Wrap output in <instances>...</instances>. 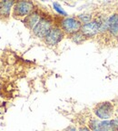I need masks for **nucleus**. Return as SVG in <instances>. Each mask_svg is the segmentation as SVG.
Returning a JSON list of instances; mask_svg holds the SVG:
<instances>
[{
    "mask_svg": "<svg viewBox=\"0 0 118 131\" xmlns=\"http://www.w3.org/2000/svg\"><path fill=\"white\" fill-rule=\"evenodd\" d=\"M80 22L82 23V25H86L90 23L91 21H93V16L92 14H87V13H85V14H81L76 17Z\"/></svg>",
    "mask_w": 118,
    "mask_h": 131,
    "instance_id": "11",
    "label": "nucleus"
},
{
    "mask_svg": "<svg viewBox=\"0 0 118 131\" xmlns=\"http://www.w3.org/2000/svg\"><path fill=\"white\" fill-rule=\"evenodd\" d=\"M53 7L59 15H61V16H65V17H66L67 13L64 10L63 8H62V6H61V5H60V4H58V3H56V2L53 3Z\"/></svg>",
    "mask_w": 118,
    "mask_h": 131,
    "instance_id": "13",
    "label": "nucleus"
},
{
    "mask_svg": "<svg viewBox=\"0 0 118 131\" xmlns=\"http://www.w3.org/2000/svg\"><path fill=\"white\" fill-rule=\"evenodd\" d=\"M94 114L100 120H110L115 113V108L110 101L100 102L94 107Z\"/></svg>",
    "mask_w": 118,
    "mask_h": 131,
    "instance_id": "1",
    "label": "nucleus"
},
{
    "mask_svg": "<svg viewBox=\"0 0 118 131\" xmlns=\"http://www.w3.org/2000/svg\"><path fill=\"white\" fill-rule=\"evenodd\" d=\"M99 129L101 131H117L114 127V124H113L112 119H110V120H101Z\"/></svg>",
    "mask_w": 118,
    "mask_h": 131,
    "instance_id": "10",
    "label": "nucleus"
},
{
    "mask_svg": "<svg viewBox=\"0 0 118 131\" xmlns=\"http://www.w3.org/2000/svg\"><path fill=\"white\" fill-rule=\"evenodd\" d=\"M64 131H77V129H76L75 127H74V126H69V127H67Z\"/></svg>",
    "mask_w": 118,
    "mask_h": 131,
    "instance_id": "16",
    "label": "nucleus"
},
{
    "mask_svg": "<svg viewBox=\"0 0 118 131\" xmlns=\"http://www.w3.org/2000/svg\"><path fill=\"white\" fill-rule=\"evenodd\" d=\"M41 16L38 11L34 10L33 12H31L27 17H25L24 19V24L25 26L30 30H33L35 28V27L37 26V24L38 23V21L40 20Z\"/></svg>",
    "mask_w": 118,
    "mask_h": 131,
    "instance_id": "8",
    "label": "nucleus"
},
{
    "mask_svg": "<svg viewBox=\"0 0 118 131\" xmlns=\"http://www.w3.org/2000/svg\"><path fill=\"white\" fill-rule=\"evenodd\" d=\"M64 37H65V33L61 29V27H53L51 30L48 32V34L45 36L44 41L48 46H55L63 40Z\"/></svg>",
    "mask_w": 118,
    "mask_h": 131,
    "instance_id": "6",
    "label": "nucleus"
},
{
    "mask_svg": "<svg viewBox=\"0 0 118 131\" xmlns=\"http://www.w3.org/2000/svg\"><path fill=\"white\" fill-rule=\"evenodd\" d=\"M61 29L65 34L67 35H74L75 33L80 32L82 27V23L75 17L66 16L61 20Z\"/></svg>",
    "mask_w": 118,
    "mask_h": 131,
    "instance_id": "2",
    "label": "nucleus"
},
{
    "mask_svg": "<svg viewBox=\"0 0 118 131\" xmlns=\"http://www.w3.org/2000/svg\"><path fill=\"white\" fill-rule=\"evenodd\" d=\"M16 3L14 1H1L0 2V19H7L10 16L11 9Z\"/></svg>",
    "mask_w": 118,
    "mask_h": 131,
    "instance_id": "9",
    "label": "nucleus"
},
{
    "mask_svg": "<svg viewBox=\"0 0 118 131\" xmlns=\"http://www.w3.org/2000/svg\"><path fill=\"white\" fill-rule=\"evenodd\" d=\"M100 27H101V20L100 18L93 19L90 23L83 25L81 27L80 32L83 34L86 38H90L100 33Z\"/></svg>",
    "mask_w": 118,
    "mask_h": 131,
    "instance_id": "5",
    "label": "nucleus"
},
{
    "mask_svg": "<svg viewBox=\"0 0 118 131\" xmlns=\"http://www.w3.org/2000/svg\"><path fill=\"white\" fill-rule=\"evenodd\" d=\"M112 122H113V124H114V127H115V129L118 131V117L112 118Z\"/></svg>",
    "mask_w": 118,
    "mask_h": 131,
    "instance_id": "14",
    "label": "nucleus"
},
{
    "mask_svg": "<svg viewBox=\"0 0 118 131\" xmlns=\"http://www.w3.org/2000/svg\"><path fill=\"white\" fill-rule=\"evenodd\" d=\"M95 131H101V130H100L99 128H97V129H96V130H95Z\"/></svg>",
    "mask_w": 118,
    "mask_h": 131,
    "instance_id": "18",
    "label": "nucleus"
},
{
    "mask_svg": "<svg viewBox=\"0 0 118 131\" xmlns=\"http://www.w3.org/2000/svg\"><path fill=\"white\" fill-rule=\"evenodd\" d=\"M108 33L118 40V14L111 15L108 17Z\"/></svg>",
    "mask_w": 118,
    "mask_h": 131,
    "instance_id": "7",
    "label": "nucleus"
},
{
    "mask_svg": "<svg viewBox=\"0 0 118 131\" xmlns=\"http://www.w3.org/2000/svg\"><path fill=\"white\" fill-rule=\"evenodd\" d=\"M34 11V4L30 1H20L13 6V16L15 17H27Z\"/></svg>",
    "mask_w": 118,
    "mask_h": 131,
    "instance_id": "4",
    "label": "nucleus"
},
{
    "mask_svg": "<svg viewBox=\"0 0 118 131\" xmlns=\"http://www.w3.org/2000/svg\"><path fill=\"white\" fill-rule=\"evenodd\" d=\"M115 114H116V116L118 117V106H117V108L115 109Z\"/></svg>",
    "mask_w": 118,
    "mask_h": 131,
    "instance_id": "17",
    "label": "nucleus"
},
{
    "mask_svg": "<svg viewBox=\"0 0 118 131\" xmlns=\"http://www.w3.org/2000/svg\"><path fill=\"white\" fill-rule=\"evenodd\" d=\"M52 27H53L52 21L48 17L42 16L40 20L38 21V23L37 24V26L35 27V28L33 29V33L37 37L45 38V36L48 34L49 31L51 30Z\"/></svg>",
    "mask_w": 118,
    "mask_h": 131,
    "instance_id": "3",
    "label": "nucleus"
},
{
    "mask_svg": "<svg viewBox=\"0 0 118 131\" xmlns=\"http://www.w3.org/2000/svg\"><path fill=\"white\" fill-rule=\"evenodd\" d=\"M71 38L75 44L80 45V44L83 43L84 41H86V37H85V36H84L81 32H78V33H75V34H74V35H72Z\"/></svg>",
    "mask_w": 118,
    "mask_h": 131,
    "instance_id": "12",
    "label": "nucleus"
},
{
    "mask_svg": "<svg viewBox=\"0 0 118 131\" xmlns=\"http://www.w3.org/2000/svg\"><path fill=\"white\" fill-rule=\"evenodd\" d=\"M78 131H92V130L87 127V126H82V127H79Z\"/></svg>",
    "mask_w": 118,
    "mask_h": 131,
    "instance_id": "15",
    "label": "nucleus"
}]
</instances>
